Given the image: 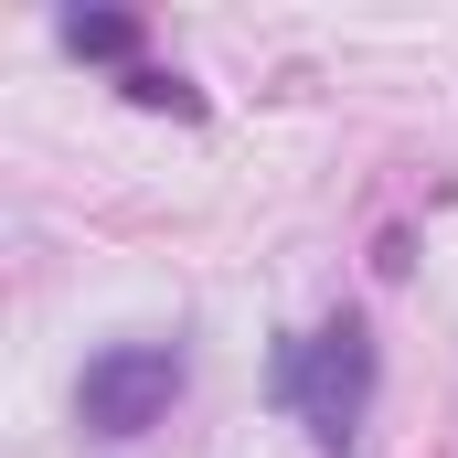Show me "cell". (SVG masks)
<instances>
[{"label":"cell","instance_id":"cell-1","mask_svg":"<svg viewBox=\"0 0 458 458\" xmlns=\"http://www.w3.org/2000/svg\"><path fill=\"white\" fill-rule=\"evenodd\" d=\"M277 405H299L310 437L342 458L362 437V416H373V331L362 320H331V331H310L299 352H277Z\"/></svg>","mask_w":458,"mask_h":458},{"label":"cell","instance_id":"cell-3","mask_svg":"<svg viewBox=\"0 0 458 458\" xmlns=\"http://www.w3.org/2000/svg\"><path fill=\"white\" fill-rule=\"evenodd\" d=\"M64 54L128 64V54H139V21H128V11H64Z\"/></svg>","mask_w":458,"mask_h":458},{"label":"cell","instance_id":"cell-2","mask_svg":"<svg viewBox=\"0 0 458 458\" xmlns=\"http://www.w3.org/2000/svg\"><path fill=\"white\" fill-rule=\"evenodd\" d=\"M182 405V342H107L75 384V416L97 437H149Z\"/></svg>","mask_w":458,"mask_h":458},{"label":"cell","instance_id":"cell-4","mask_svg":"<svg viewBox=\"0 0 458 458\" xmlns=\"http://www.w3.org/2000/svg\"><path fill=\"white\" fill-rule=\"evenodd\" d=\"M128 97H139V107H182V117H192V86H182V75H160V64H139V75H128Z\"/></svg>","mask_w":458,"mask_h":458}]
</instances>
